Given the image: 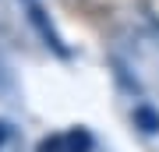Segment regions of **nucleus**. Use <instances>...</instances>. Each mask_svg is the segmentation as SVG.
<instances>
[{
  "instance_id": "obj_1",
  "label": "nucleus",
  "mask_w": 159,
  "mask_h": 152,
  "mask_svg": "<svg viewBox=\"0 0 159 152\" xmlns=\"http://www.w3.org/2000/svg\"><path fill=\"white\" fill-rule=\"evenodd\" d=\"M89 149V135L85 131H67V135L46 138L39 152H85Z\"/></svg>"
},
{
  "instance_id": "obj_3",
  "label": "nucleus",
  "mask_w": 159,
  "mask_h": 152,
  "mask_svg": "<svg viewBox=\"0 0 159 152\" xmlns=\"http://www.w3.org/2000/svg\"><path fill=\"white\" fill-rule=\"evenodd\" d=\"M0 152H21V138L7 120H0Z\"/></svg>"
},
{
  "instance_id": "obj_2",
  "label": "nucleus",
  "mask_w": 159,
  "mask_h": 152,
  "mask_svg": "<svg viewBox=\"0 0 159 152\" xmlns=\"http://www.w3.org/2000/svg\"><path fill=\"white\" fill-rule=\"evenodd\" d=\"M134 127L138 131H145V135H159V113L152 106H134Z\"/></svg>"
}]
</instances>
